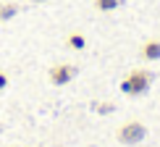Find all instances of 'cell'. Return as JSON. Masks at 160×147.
Listing matches in <instances>:
<instances>
[{"label":"cell","mask_w":160,"mask_h":147,"mask_svg":"<svg viewBox=\"0 0 160 147\" xmlns=\"http://www.w3.org/2000/svg\"><path fill=\"white\" fill-rule=\"evenodd\" d=\"M152 79H155V74L147 71V68H131L121 82V92L129 95V97H142V95L150 92Z\"/></svg>","instance_id":"6da1fadb"},{"label":"cell","mask_w":160,"mask_h":147,"mask_svg":"<svg viewBox=\"0 0 160 147\" xmlns=\"http://www.w3.org/2000/svg\"><path fill=\"white\" fill-rule=\"evenodd\" d=\"M116 139L121 144H139V142H144L147 139V126H144L142 121H126L118 126V131H116Z\"/></svg>","instance_id":"7a4b0ae2"},{"label":"cell","mask_w":160,"mask_h":147,"mask_svg":"<svg viewBox=\"0 0 160 147\" xmlns=\"http://www.w3.org/2000/svg\"><path fill=\"white\" fill-rule=\"evenodd\" d=\"M74 76H76V66H74V63H55V66H52V68L48 71L50 84H55V87L68 84Z\"/></svg>","instance_id":"3957f363"},{"label":"cell","mask_w":160,"mask_h":147,"mask_svg":"<svg viewBox=\"0 0 160 147\" xmlns=\"http://www.w3.org/2000/svg\"><path fill=\"white\" fill-rule=\"evenodd\" d=\"M139 55L144 61H160V39H147L139 50Z\"/></svg>","instance_id":"277c9868"},{"label":"cell","mask_w":160,"mask_h":147,"mask_svg":"<svg viewBox=\"0 0 160 147\" xmlns=\"http://www.w3.org/2000/svg\"><path fill=\"white\" fill-rule=\"evenodd\" d=\"M21 11V5L8 0V3H0V21H11V18H16V13Z\"/></svg>","instance_id":"5b68a950"},{"label":"cell","mask_w":160,"mask_h":147,"mask_svg":"<svg viewBox=\"0 0 160 147\" xmlns=\"http://www.w3.org/2000/svg\"><path fill=\"white\" fill-rule=\"evenodd\" d=\"M66 45H68L71 50H84L87 48V37L82 34V32H71V34L66 37Z\"/></svg>","instance_id":"8992f818"},{"label":"cell","mask_w":160,"mask_h":147,"mask_svg":"<svg viewBox=\"0 0 160 147\" xmlns=\"http://www.w3.org/2000/svg\"><path fill=\"white\" fill-rule=\"evenodd\" d=\"M121 5H123V0H95V8L100 13H110V11L121 8Z\"/></svg>","instance_id":"52a82bcc"},{"label":"cell","mask_w":160,"mask_h":147,"mask_svg":"<svg viewBox=\"0 0 160 147\" xmlns=\"http://www.w3.org/2000/svg\"><path fill=\"white\" fill-rule=\"evenodd\" d=\"M95 110L100 113V116H110V113L116 110V105L113 103H95Z\"/></svg>","instance_id":"ba28073f"},{"label":"cell","mask_w":160,"mask_h":147,"mask_svg":"<svg viewBox=\"0 0 160 147\" xmlns=\"http://www.w3.org/2000/svg\"><path fill=\"white\" fill-rule=\"evenodd\" d=\"M8 82H11V79H8V74H5V71H0V92H3L5 87H8Z\"/></svg>","instance_id":"9c48e42d"},{"label":"cell","mask_w":160,"mask_h":147,"mask_svg":"<svg viewBox=\"0 0 160 147\" xmlns=\"http://www.w3.org/2000/svg\"><path fill=\"white\" fill-rule=\"evenodd\" d=\"M32 3H48V0H32Z\"/></svg>","instance_id":"30bf717a"}]
</instances>
